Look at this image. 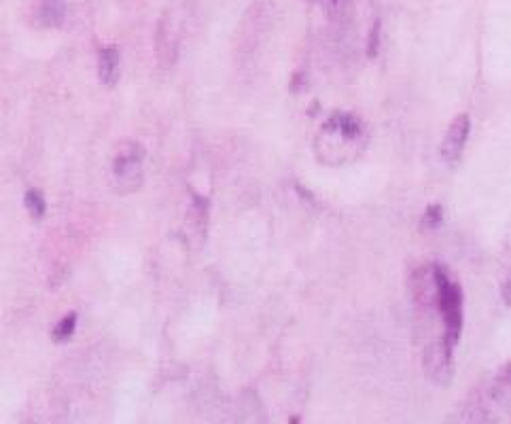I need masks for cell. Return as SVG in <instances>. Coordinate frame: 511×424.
<instances>
[{
	"mask_svg": "<svg viewBox=\"0 0 511 424\" xmlns=\"http://www.w3.org/2000/svg\"><path fill=\"white\" fill-rule=\"evenodd\" d=\"M68 2L66 0H36L32 8V23L40 30L59 28L66 21Z\"/></svg>",
	"mask_w": 511,
	"mask_h": 424,
	"instance_id": "cell-7",
	"label": "cell"
},
{
	"mask_svg": "<svg viewBox=\"0 0 511 424\" xmlns=\"http://www.w3.org/2000/svg\"><path fill=\"white\" fill-rule=\"evenodd\" d=\"M435 272V306L440 308L446 321V340L457 346L463 329V291L457 282L450 280L448 272L442 265H433Z\"/></svg>",
	"mask_w": 511,
	"mask_h": 424,
	"instance_id": "cell-2",
	"label": "cell"
},
{
	"mask_svg": "<svg viewBox=\"0 0 511 424\" xmlns=\"http://www.w3.org/2000/svg\"><path fill=\"white\" fill-rule=\"evenodd\" d=\"M378 49H380V21L374 23L372 32H369V40H367V55L374 57L378 55Z\"/></svg>",
	"mask_w": 511,
	"mask_h": 424,
	"instance_id": "cell-13",
	"label": "cell"
},
{
	"mask_svg": "<svg viewBox=\"0 0 511 424\" xmlns=\"http://www.w3.org/2000/svg\"><path fill=\"white\" fill-rule=\"evenodd\" d=\"M454 346L444 338L425 350V374L437 386H448L454 378Z\"/></svg>",
	"mask_w": 511,
	"mask_h": 424,
	"instance_id": "cell-5",
	"label": "cell"
},
{
	"mask_svg": "<svg viewBox=\"0 0 511 424\" xmlns=\"http://www.w3.org/2000/svg\"><path fill=\"white\" fill-rule=\"evenodd\" d=\"M469 132H471V119L467 113L463 115H457L454 121L450 123L444 140H442V159L448 164V166H457L463 151H465V144L469 140Z\"/></svg>",
	"mask_w": 511,
	"mask_h": 424,
	"instance_id": "cell-6",
	"label": "cell"
},
{
	"mask_svg": "<svg viewBox=\"0 0 511 424\" xmlns=\"http://www.w3.org/2000/svg\"><path fill=\"white\" fill-rule=\"evenodd\" d=\"M331 2H340V0H331Z\"/></svg>",
	"mask_w": 511,
	"mask_h": 424,
	"instance_id": "cell-15",
	"label": "cell"
},
{
	"mask_svg": "<svg viewBox=\"0 0 511 424\" xmlns=\"http://www.w3.org/2000/svg\"><path fill=\"white\" fill-rule=\"evenodd\" d=\"M98 76L106 87L117 85L121 76V55L117 47H102L98 53Z\"/></svg>",
	"mask_w": 511,
	"mask_h": 424,
	"instance_id": "cell-9",
	"label": "cell"
},
{
	"mask_svg": "<svg viewBox=\"0 0 511 424\" xmlns=\"http://www.w3.org/2000/svg\"><path fill=\"white\" fill-rule=\"evenodd\" d=\"M501 291H503V302H505V306L510 304V297H507V291H510V285L507 282H503V287H501Z\"/></svg>",
	"mask_w": 511,
	"mask_h": 424,
	"instance_id": "cell-14",
	"label": "cell"
},
{
	"mask_svg": "<svg viewBox=\"0 0 511 424\" xmlns=\"http://www.w3.org/2000/svg\"><path fill=\"white\" fill-rule=\"evenodd\" d=\"M23 204H25V210L30 212V217H32L34 221H40V219L45 217V212H47V202H45L42 193L36 191V189H30V191L25 193Z\"/></svg>",
	"mask_w": 511,
	"mask_h": 424,
	"instance_id": "cell-10",
	"label": "cell"
},
{
	"mask_svg": "<svg viewBox=\"0 0 511 424\" xmlns=\"http://www.w3.org/2000/svg\"><path fill=\"white\" fill-rule=\"evenodd\" d=\"M367 142V132L355 115L335 113L323 125L316 138V155L323 164L340 166L355 159Z\"/></svg>",
	"mask_w": 511,
	"mask_h": 424,
	"instance_id": "cell-1",
	"label": "cell"
},
{
	"mask_svg": "<svg viewBox=\"0 0 511 424\" xmlns=\"http://www.w3.org/2000/svg\"><path fill=\"white\" fill-rule=\"evenodd\" d=\"M144 147L140 142H125L113 159V185L119 193L127 195L144 183Z\"/></svg>",
	"mask_w": 511,
	"mask_h": 424,
	"instance_id": "cell-3",
	"label": "cell"
},
{
	"mask_svg": "<svg viewBox=\"0 0 511 424\" xmlns=\"http://www.w3.org/2000/svg\"><path fill=\"white\" fill-rule=\"evenodd\" d=\"M183 30H185V15L176 6H168L159 19L157 25V57L163 66H172L178 59L180 42H183Z\"/></svg>",
	"mask_w": 511,
	"mask_h": 424,
	"instance_id": "cell-4",
	"label": "cell"
},
{
	"mask_svg": "<svg viewBox=\"0 0 511 424\" xmlns=\"http://www.w3.org/2000/svg\"><path fill=\"white\" fill-rule=\"evenodd\" d=\"M74 329H76V314L72 312V314H66V316L55 325V329L51 331V338H53V342H57V344H66V342L74 336Z\"/></svg>",
	"mask_w": 511,
	"mask_h": 424,
	"instance_id": "cell-11",
	"label": "cell"
},
{
	"mask_svg": "<svg viewBox=\"0 0 511 424\" xmlns=\"http://www.w3.org/2000/svg\"><path fill=\"white\" fill-rule=\"evenodd\" d=\"M208 217V202L200 195H193V206L187 214V223H185V231H187V240L189 242H195L193 248H200L202 242L206 240V221Z\"/></svg>",
	"mask_w": 511,
	"mask_h": 424,
	"instance_id": "cell-8",
	"label": "cell"
},
{
	"mask_svg": "<svg viewBox=\"0 0 511 424\" xmlns=\"http://www.w3.org/2000/svg\"><path fill=\"white\" fill-rule=\"evenodd\" d=\"M444 223V210L442 206L433 204L425 210L423 214V229H437L440 225Z\"/></svg>",
	"mask_w": 511,
	"mask_h": 424,
	"instance_id": "cell-12",
	"label": "cell"
}]
</instances>
